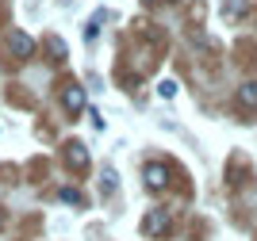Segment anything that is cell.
<instances>
[{
	"instance_id": "6da1fadb",
	"label": "cell",
	"mask_w": 257,
	"mask_h": 241,
	"mask_svg": "<svg viewBox=\"0 0 257 241\" xmlns=\"http://www.w3.org/2000/svg\"><path fill=\"white\" fill-rule=\"evenodd\" d=\"M173 226V218H169V210H150L146 218H142V233H150V237H158V233H165Z\"/></svg>"
},
{
	"instance_id": "7a4b0ae2",
	"label": "cell",
	"mask_w": 257,
	"mask_h": 241,
	"mask_svg": "<svg viewBox=\"0 0 257 241\" xmlns=\"http://www.w3.org/2000/svg\"><path fill=\"white\" fill-rule=\"evenodd\" d=\"M65 165L69 168H85L88 165V146L85 142H69V146H65Z\"/></svg>"
},
{
	"instance_id": "3957f363",
	"label": "cell",
	"mask_w": 257,
	"mask_h": 241,
	"mask_svg": "<svg viewBox=\"0 0 257 241\" xmlns=\"http://www.w3.org/2000/svg\"><path fill=\"white\" fill-rule=\"evenodd\" d=\"M165 184H169V168H165V165H146V188L161 191Z\"/></svg>"
},
{
	"instance_id": "277c9868",
	"label": "cell",
	"mask_w": 257,
	"mask_h": 241,
	"mask_svg": "<svg viewBox=\"0 0 257 241\" xmlns=\"http://www.w3.org/2000/svg\"><path fill=\"white\" fill-rule=\"evenodd\" d=\"M238 107H242V111H257V84L253 81L238 88Z\"/></svg>"
},
{
	"instance_id": "5b68a950",
	"label": "cell",
	"mask_w": 257,
	"mask_h": 241,
	"mask_svg": "<svg viewBox=\"0 0 257 241\" xmlns=\"http://www.w3.org/2000/svg\"><path fill=\"white\" fill-rule=\"evenodd\" d=\"M65 111L69 115H81V107H85V88H65Z\"/></svg>"
},
{
	"instance_id": "8992f818",
	"label": "cell",
	"mask_w": 257,
	"mask_h": 241,
	"mask_svg": "<svg viewBox=\"0 0 257 241\" xmlns=\"http://www.w3.org/2000/svg\"><path fill=\"white\" fill-rule=\"evenodd\" d=\"M12 50L20 54V58H31V54H35V42H31V35H20V31H16V35H12Z\"/></svg>"
},
{
	"instance_id": "52a82bcc",
	"label": "cell",
	"mask_w": 257,
	"mask_h": 241,
	"mask_svg": "<svg viewBox=\"0 0 257 241\" xmlns=\"http://www.w3.org/2000/svg\"><path fill=\"white\" fill-rule=\"evenodd\" d=\"M115 184H119L115 168H111V165H104V168H100V188H104V191H115Z\"/></svg>"
},
{
	"instance_id": "ba28073f",
	"label": "cell",
	"mask_w": 257,
	"mask_h": 241,
	"mask_svg": "<svg viewBox=\"0 0 257 241\" xmlns=\"http://www.w3.org/2000/svg\"><path fill=\"white\" fill-rule=\"evenodd\" d=\"M158 92L165 96V100H173V96H177V81H161V84H158Z\"/></svg>"
},
{
	"instance_id": "9c48e42d",
	"label": "cell",
	"mask_w": 257,
	"mask_h": 241,
	"mask_svg": "<svg viewBox=\"0 0 257 241\" xmlns=\"http://www.w3.org/2000/svg\"><path fill=\"white\" fill-rule=\"evenodd\" d=\"M50 54L54 58H65V42L58 39V35H50Z\"/></svg>"
},
{
	"instance_id": "30bf717a",
	"label": "cell",
	"mask_w": 257,
	"mask_h": 241,
	"mask_svg": "<svg viewBox=\"0 0 257 241\" xmlns=\"http://www.w3.org/2000/svg\"><path fill=\"white\" fill-rule=\"evenodd\" d=\"M62 199H65V203H81V191H77V188H65Z\"/></svg>"
},
{
	"instance_id": "8fae6325",
	"label": "cell",
	"mask_w": 257,
	"mask_h": 241,
	"mask_svg": "<svg viewBox=\"0 0 257 241\" xmlns=\"http://www.w3.org/2000/svg\"><path fill=\"white\" fill-rule=\"evenodd\" d=\"M146 4H161V0H146Z\"/></svg>"
}]
</instances>
